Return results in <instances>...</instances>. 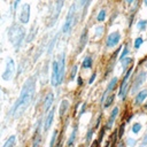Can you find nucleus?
Instances as JSON below:
<instances>
[{
    "label": "nucleus",
    "instance_id": "f257e3e1",
    "mask_svg": "<svg viewBox=\"0 0 147 147\" xmlns=\"http://www.w3.org/2000/svg\"><path fill=\"white\" fill-rule=\"evenodd\" d=\"M34 91H36L34 78L30 77L24 83V85L22 87V92L20 94V98L17 99L16 103L14 105V107L11 109V114L14 117H20L26 110L30 102L32 101V98L34 95Z\"/></svg>",
    "mask_w": 147,
    "mask_h": 147
},
{
    "label": "nucleus",
    "instance_id": "f03ea898",
    "mask_svg": "<svg viewBox=\"0 0 147 147\" xmlns=\"http://www.w3.org/2000/svg\"><path fill=\"white\" fill-rule=\"evenodd\" d=\"M24 29L20 25H14L9 30V40L15 47H20L23 38H24Z\"/></svg>",
    "mask_w": 147,
    "mask_h": 147
},
{
    "label": "nucleus",
    "instance_id": "7ed1b4c3",
    "mask_svg": "<svg viewBox=\"0 0 147 147\" xmlns=\"http://www.w3.org/2000/svg\"><path fill=\"white\" fill-rule=\"evenodd\" d=\"M76 24V3H72L69 11H68V15H67V18L64 21V24H63V29L62 31L64 33H68L70 32V30L74 28V25Z\"/></svg>",
    "mask_w": 147,
    "mask_h": 147
},
{
    "label": "nucleus",
    "instance_id": "20e7f679",
    "mask_svg": "<svg viewBox=\"0 0 147 147\" xmlns=\"http://www.w3.org/2000/svg\"><path fill=\"white\" fill-rule=\"evenodd\" d=\"M132 70H133V67H130V69L125 72V76H124V78H123V80H122V83H121V86H119L118 96H119L121 99H123V100L125 99V95H126V93H127V91H129L127 84H129V78H130V76H131Z\"/></svg>",
    "mask_w": 147,
    "mask_h": 147
},
{
    "label": "nucleus",
    "instance_id": "39448f33",
    "mask_svg": "<svg viewBox=\"0 0 147 147\" xmlns=\"http://www.w3.org/2000/svg\"><path fill=\"white\" fill-rule=\"evenodd\" d=\"M146 77H147V74H146L145 71H140V72L138 74V76L136 77V79H134V82H133V84H132V87H131V93H132V94L137 93V91L139 90V87L145 83Z\"/></svg>",
    "mask_w": 147,
    "mask_h": 147
},
{
    "label": "nucleus",
    "instance_id": "423d86ee",
    "mask_svg": "<svg viewBox=\"0 0 147 147\" xmlns=\"http://www.w3.org/2000/svg\"><path fill=\"white\" fill-rule=\"evenodd\" d=\"M52 85L53 86H57L60 85V69H59V62L57 61H53V65H52V78H51Z\"/></svg>",
    "mask_w": 147,
    "mask_h": 147
},
{
    "label": "nucleus",
    "instance_id": "0eeeda50",
    "mask_svg": "<svg viewBox=\"0 0 147 147\" xmlns=\"http://www.w3.org/2000/svg\"><path fill=\"white\" fill-rule=\"evenodd\" d=\"M119 40H121V33L118 31H114L107 37L106 46L107 47H114L119 42Z\"/></svg>",
    "mask_w": 147,
    "mask_h": 147
},
{
    "label": "nucleus",
    "instance_id": "6e6552de",
    "mask_svg": "<svg viewBox=\"0 0 147 147\" xmlns=\"http://www.w3.org/2000/svg\"><path fill=\"white\" fill-rule=\"evenodd\" d=\"M30 18V5L24 3L21 8V13H20V21L22 23H28Z\"/></svg>",
    "mask_w": 147,
    "mask_h": 147
},
{
    "label": "nucleus",
    "instance_id": "1a4fd4ad",
    "mask_svg": "<svg viewBox=\"0 0 147 147\" xmlns=\"http://www.w3.org/2000/svg\"><path fill=\"white\" fill-rule=\"evenodd\" d=\"M13 74H14V62H13L11 59H9V61L7 63V67H6V70L2 75V78L5 80H9L13 77Z\"/></svg>",
    "mask_w": 147,
    "mask_h": 147
},
{
    "label": "nucleus",
    "instance_id": "9d476101",
    "mask_svg": "<svg viewBox=\"0 0 147 147\" xmlns=\"http://www.w3.org/2000/svg\"><path fill=\"white\" fill-rule=\"evenodd\" d=\"M63 3H64V0H55V7H54L53 15H52V24L57 20V17L61 13V9L63 7Z\"/></svg>",
    "mask_w": 147,
    "mask_h": 147
},
{
    "label": "nucleus",
    "instance_id": "9b49d317",
    "mask_svg": "<svg viewBox=\"0 0 147 147\" xmlns=\"http://www.w3.org/2000/svg\"><path fill=\"white\" fill-rule=\"evenodd\" d=\"M54 111H55V108H52L45 119V123H44V131H48V129L51 127L52 123H53V117H54Z\"/></svg>",
    "mask_w": 147,
    "mask_h": 147
},
{
    "label": "nucleus",
    "instance_id": "f8f14e48",
    "mask_svg": "<svg viewBox=\"0 0 147 147\" xmlns=\"http://www.w3.org/2000/svg\"><path fill=\"white\" fill-rule=\"evenodd\" d=\"M59 69H60V83H62L63 78H64V70H65V56H64V54L61 55V59L59 62Z\"/></svg>",
    "mask_w": 147,
    "mask_h": 147
},
{
    "label": "nucleus",
    "instance_id": "ddd939ff",
    "mask_svg": "<svg viewBox=\"0 0 147 147\" xmlns=\"http://www.w3.org/2000/svg\"><path fill=\"white\" fill-rule=\"evenodd\" d=\"M117 77H114L111 80H110V83L108 84V86H107V88H106V91L103 92V95H102V98H101V102H103V100H105V98H106V95L109 93V92H111L114 88H115V86H116V84H117Z\"/></svg>",
    "mask_w": 147,
    "mask_h": 147
},
{
    "label": "nucleus",
    "instance_id": "4468645a",
    "mask_svg": "<svg viewBox=\"0 0 147 147\" xmlns=\"http://www.w3.org/2000/svg\"><path fill=\"white\" fill-rule=\"evenodd\" d=\"M53 101H54V94H53L52 92H49V93L46 95L45 101H44V110H45V111H48V109L51 108Z\"/></svg>",
    "mask_w": 147,
    "mask_h": 147
},
{
    "label": "nucleus",
    "instance_id": "2eb2a0df",
    "mask_svg": "<svg viewBox=\"0 0 147 147\" xmlns=\"http://www.w3.org/2000/svg\"><path fill=\"white\" fill-rule=\"evenodd\" d=\"M118 111H119L118 107H115V108L111 110V114H110L109 121H108V123H107V125H106V129H111V126H113V124H114V122H115V118L117 117Z\"/></svg>",
    "mask_w": 147,
    "mask_h": 147
},
{
    "label": "nucleus",
    "instance_id": "dca6fc26",
    "mask_svg": "<svg viewBox=\"0 0 147 147\" xmlns=\"http://www.w3.org/2000/svg\"><path fill=\"white\" fill-rule=\"evenodd\" d=\"M147 98V90H142L140 92H138V94L136 95V99H134V103L136 105H141L145 99Z\"/></svg>",
    "mask_w": 147,
    "mask_h": 147
},
{
    "label": "nucleus",
    "instance_id": "f3484780",
    "mask_svg": "<svg viewBox=\"0 0 147 147\" xmlns=\"http://www.w3.org/2000/svg\"><path fill=\"white\" fill-rule=\"evenodd\" d=\"M69 106H70V105H69V101H68V100H63V101L61 102V105H60V116H61V117L67 113Z\"/></svg>",
    "mask_w": 147,
    "mask_h": 147
},
{
    "label": "nucleus",
    "instance_id": "a211bd4d",
    "mask_svg": "<svg viewBox=\"0 0 147 147\" xmlns=\"http://www.w3.org/2000/svg\"><path fill=\"white\" fill-rule=\"evenodd\" d=\"M86 40H87V30L85 29L84 32H83L82 36H80V40H79V51H82V49L85 47Z\"/></svg>",
    "mask_w": 147,
    "mask_h": 147
},
{
    "label": "nucleus",
    "instance_id": "6ab92c4d",
    "mask_svg": "<svg viewBox=\"0 0 147 147\" xmlns=\"http://www.w3.org/2000/svg\"><path fill=\"white\" fill-rule=\"evenodd\" d=\"M92 57H90V56H87V57H85L84 59V61H83V68L84 69H88V68H91L92 67Z\"/></svg>",
    "mask_w": 147,
    "mask_h": 147
},
{
    "label": "nucleus",
    "instance_id": "aec40b11",
    "mask_svg": "<svg viewBox=\"0 0 147 147\" xmlns=\"http://www.w3.org/2000/svg\"><path fill=\"white\" fill-rule=\"evenodd\" d=\"M137 26L140 31H145L147 28V20H139L137 23Z\"/></svg>",
    "mask_w": 147,
    "mask_h": 147
},
{
    "label": "nucleus",
    "instance_id": "412c9836",
    "mask_svg": "<svg viewBox=\"0 0 147 147\" xmlns=\"http://www.w3.org/2000/svg\"><path fill=\"white\" fill-rule=\"evenodd\" d=\"M121 62H122V67H123V70L125 71V70H126V68L129 67V64L132 62V59H131V57H129V56H126V57H124L123 60H121Z\"/></svg>",
    "mask_w": 147,
    "mask_h": 147
},
{
    "label": "nucleus",
    "instance_id": "4be33fe9",
    "mask_svg": "<svg viewBox=\"0 0 147 147\" xmlns=\"http://www.w3.org/2000/svg\"><path fill=\"white\" fill-rule=\"evenodd\" d=\"M76 133H77V127L74 129V131H72V133H71V136H70V139H69V141L67 142L68 146H70V145L74 144V141H75V139H76Z\"/></svg>",
    "mask_w": 147,
    "mask_h": 147
},
{
    "label": "nucleus",
    "instance_id": "5701e85b",
    "mask_svg": "<svg viewBox=\"0 0 147 147\" xmlns=\"http://www.w3.org/2000/svg\"><path fill=\"white\" fill-rule=\"evenodd\" d=\"M105 18H106V10H105V9H101V10L99 11L98 16H96V20H98L99 22H101V21H103Z\"/></svg>",
    "mask_w": 147,
    "mask_h": 147
},
{
    "label": "nucleus",
    "instance_id": "b1692460",
    "mask_svg": "<svg viewBox=\"0 0 147 147\" xmlns=\"http://www.w3.org/2000/svg\"><path fill=\"white\" fill-rule=\"evenodd\" d=\"M142 42H144V39H142L141 37H138V38L134 40V48H136V49L140 48L141 45H142Z\"/></svg>",
    "mask_w": 147,
    "mask_h": 147
},
{
    "label": "nucleus",
    "instance_id": "393cba45",
    "mask_svg": "<svg viewBox=\"0 0 147 147\" xmlns=\"http://www.w3.org/2000/svg\"><path fill=\"white\" fill-rule=\"evenodd\" d=\"M129 54H130V49H129V47H127V46H125V47H124V49H123V52H122V54H121V56H119V61H121V60H123L124 57H126Z\"/></svg>",
    "mask_w": 147,
    "mask_h": 147
},
{
    "label": "nucleus",
    "instance_id": "a878e982",
    "mask_svg": "<svg viewBox=\"0 0 147 147\" xmlns=\"http://www.w3.org/2000/svg\"><path fill=\"white\" fill-rule=\"evenodd\" d=\"M140 130H141V124L140 123H134L133 126H132V132L138 133V132H140Z\"/></svg>",
    "mask_w": 147,
    "mask_h": 147
},
{
    "label": "nucleus",
    "instance_id": "bb28decb",
    "mask_svg": "<svg viewBox=\"0 0 147 147\" xmlns=\"http://www.w3.org/2000/svg\"><path fill=\"white\" fill-rule=\"evenodd\" d=\"M15 144V137L14 136H11L6 142H5V147H8V146H13Z\"/></svg>",
    "mask_w": 147,
    "mask_h": 147
},
{
    "label": "nucleus",
    "instance_id": "cd10ccee",
    "mask_svg": "<svg viewBox=\"0 0 147 147\" xmlns=\"http://www.w3.org/2000/svg\"><path fill=\"white\" fill-rule=\"evenodd\" d=\"M113 101H114V95H111V96H108L107 98V102L105 103V108H108L111 103H113Z\"/></svg>",
    "mask_w": 147,
    "mask_h": 147
},
{
    "label": "nucleus",
    "instance_id": "c85d7f7f",
    "mask_svg": "<svg viewBox=\"0 0 147 147\" xmlns=\"http://www.w3.org/2000/svg\"><path fill=\"white\" fill-rule=\"evenodd\" d=\"M56 138H57V130H55L54 132H53V136H52V140H51V146H53L54 144H55V140H56Z\"/></svg>",
    "mask_w": 147,
    "mask_h": 147
},
{
    "label": "nucleus",
    "instance_id": "c756f323",
    "mask_svg": "<svg viewBox=\"0 0 147 147\" xmlns=\"http://www.w3.org/2000/svg\"><path fill=\"white\" fill-rule=\"evenodd\" d=\"M102 32H103V26H96V29H95V36L99 37L100 34H102Z\"/></svg>",
    "mask_w": 147,
    "mask_h": 147
},
{
    "label": "nucleus",
    "instance_id": "7c9ffc66",
    "mask_svg": "<svg viewBox=\"0 0 147 147\" xmlns=\"http://www.w3.org/2000/svg\"><path fill=\"white\" fill-rule=\"evenodd\" d=\"M92 136H93V129H90L88 132H87V136H86V141L90 142L91 139H92Z\"/></svg>",
    "mask_w": 147,
    "mask_h": 147
},
{
    "label": "nucleus",
    "instance_id": "2f4dec72",
    "mask_svg": "<svg viewBox=\"0 0 147 147\" xmlns=\"http://www.w3.org/2000/svg\"><path fill=\"white\" fill-rule=\"evenodd\" d=\"M90 2H91V0H79V3L82 7H87L90 5Z\"/></svg>",
    "mask_w": 147,
    "mask_h": 147
},
{
    "label": "nucleus",
    "instance_id": "473e14b6",
    "mask_svg": "<svg viewBox=\"0 0 147 147\" xmlns=\"http://www.w3.org/2000/svg\"><path fill=\"white\" fill-rule=\"evenodd\" d=\"M76 71H77V67L75 65V67H72V69H71V76H70L71 79L75 78V76H76Z\"/></svg>",
    "mask_w": 147,
    "mask_h": 147
},
{
    "label": "nucleus",
    "instance_id": "72a5a7b5",
    "mask_svg": "<svg viewBox=\"0 0 147 147\" xmlns=\"http://www.w3.org/2000/svg\"><path fill=\"white\" fill-rule=\"evenodd\" d=\"M124 126H125V124L123 123V124L121 125V130L118 131V138H119V139H121V137L123 136V132H124Z\"/></svg>",
    "mask_w": 147,
    "mask_h": 147
},
{
    "label": "nucleus",
    "instance_id": "f704fd0d",
    "mask_svg": "<svg viewBox=\"0 0 147 147\" xmlns=\"http://www.w3.org/2000/svg\"><path fill=\"white\" fill-rule=\"evenodd\" d=\"M146 145H147V133L144 136L142 141H141V146H146Z\"/></svg>",
    "mask_w": 147,
    "mask_h": 147
},
{
    "label": "nucleus",
    "instance_id": "c9c22d12",
    "mask_svg": "<svg viewBox=\"0 0 147 147\" xmlns=\"http://www.w3.org/2000/svg\"><path fill=\"white\" fill-rule=\"evenodd\" d=\"M95 76H96L95 74H93V75H92V77H91V78H90V80H88V83H90V84H92V83L94 82V78H95Z\"/></svg>",
    "mask_w": 147,
    "mask_h": 147
},
{
    "label": "nucleus",
    "instance_id": "e433bc0d",
    "mask_svg": "<svg viewBox=\"0 0 147 147\" xmlns=\"http://www.w3.org/2000/svg\"><path fill=\"white\" fill-rule=\"evenodd\" d=\"M134 142H136V141H134L133 139H130V138L127 139V144H129L130 146H132V145H134Z\"/></svg>",
    "mask_w": 147,
    "mask_h": 147
},
{
    "label": "nucleus",
    "instance_id": "4c0bfd02",
    "mask_svg": "<svg viewBox=\"0 0 147 147\" xmlns=\"http://www.w3.org/2000/svg\"><path fill=\"white\" fill-rule=\"evenodd\" d=\"M85 107H86V103H84V106L82 107V110H80V114H83L85 111Z\"/></svg>",
    "mask_w": 147,
    "mask_h": 147
},
{
    "label": "nucleus",
    "instance_id": "58836bf2",
    "mask_svg": "<svg viewBox=\"0 0 147 147\" xmlns=\"http://www.w3.org/2000/svg\"><path fill=\"white\" fill-rule=\"evenodd\" d=\"M134 0H125V2L127 3V5H132V2H133Z\"/></svg>",
    "mask_w": 147,
    "mask_h": 147
},
{
    "label": "nucleus",
    "instance_id": "ea45409f",
    "mask_svg": "<svg viewBox=\"0 0 147 147\" xmlns=\"http://www.w3.org/2000/svg\"><path fill=\"white\" fill-rule=\"evenodd\" d=\"M78 84L82 85V78H78Z\"/></svg>",
    "mask_w": 147,
    "mask_h": 147
},
{
    "label": "nucleus",
    "instance_id": "a19ab883",
    "mask_svg": "<svg viewBox=\"0 0 147 147\" xmlns=\"http://www.w3.org/2000/svg\"><path fill=\"white\" fill-rule=\"evenodd\" d=\"M18 2H20V0H15V7L17 6V3H18Z\"/></svg>",
    "mask_w": 147,
    "mask_h": 147
},
{
    "label": "nucleus",
    "instance_id": "79ce46f5",
    "mask_svg": "<svg viewBox=\"0 0 147 147\" xmlns=\"http://www.w3.org/2000/svg\"><path fill=\"white\" fill-rule=\"evenodd\" d=\"M144 3H145V5L147 6V0H144Z\"/></svg>",
    "mask_w": 147,
    "mask_h": 147
}]
</instances>
